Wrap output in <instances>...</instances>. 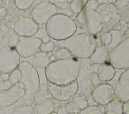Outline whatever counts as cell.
Instances as JSON below:
<instances>
[{"mask_svg": "<svg viewBox=\"0 0 129 114\" xmlns=\"http://www.w3.org/2000/svg\"><path fill=\"white\" fill-rule=\"evenodd\" d=\"M79 114H105L104 106L99 104L88 106L84 109L81 110Z\"/></svg>", "mask_w": 129, "mask_h": 114, "instance_id": "cell-17", "label": "cell"}, {"mask_svg": "<svg viewBox=\"0 0 129 114\" xmlns=\"http://www.w3.org/2000/svg\"><path fill=\"white\" fill-rule=\"evenodd\" d=\"M57 12V8L49 1H42L32 9L31 18L38 25H43L46 24Z\"/></svg>", "mask_w": 129, "mask_h": 114, "instance_id": "cell-3", "label": "cell"}, {"mask_svg": "<svg viewBox=\"0 0 129 114\" xmlns=\"http://www.w3.org/2000/svg\"><path fill=\"white\" fill-rule=\"evenodd\" d=\"M0 114H7L3 108H0Z\"/></svg>", "mask_w": 129, "mask_h": 114, "instance_id": "cell-31", "label": "cell"}, {"mask_svg": "<svg viewBox=\"0 0 129 114\" xmlns=\"http://www.w3.org/2000/svg\"><path fill=\"white\" fill-rule=\"evenodd\" d=\"M20 36L15 32L10 35L7 39V44L9 47L15 48L20 40Z\"/></svg>", "mask_w": 129, "mask_h": 114, "instance_id": "cell-20", "label": "cell"}, {"mask_svg": "<svg viewBox=\"0 0 129 114\" xmlns=\"http://www.w3.org/2000/svg\"><path fill=\"white\" fill-rule=\"evenodd\" d=\"M6 9L3 6H0V16L4 17L7 14Z\"/></svg>", "mask_w": 129, "mask_h": 114, "instance_id": "cell-29", "label": "cell"}, {"mask_svg": "<svg viewBox=\"0 0 129 114\" xmlns=\"http://www.w3.org/2000/svg\"><path fill=\"white\" fill-rule=\"evenodd\" d=\"M34 2V0H15L14 3L19 10H26L31 7Z\"/></svg>", "mask_w": 129, "mask_h": 114, "instance_id": "cell-19", "label": "cell"}, {"mask_svg": "<svg viewBox=\"0 0 129 114\" xmlns=\"http://www.w3.org/2000/svg\"><path fill=\"white\" fill-rule=\"evenodd\" d=\"M19 94L24 101L34 100L38 92L40 78L36 68L28 61H22L17 68Z\"/></svg>", "mask_w": 129, "mask_h": 114, "instance_id": "cell-1", "label": "cell"}, {"mask_svg": "<svg viewBox=\"0 0 129 114\" xmlns=\"http://www.w3.org/2000/svg\"><path fill=\"white\" fill-rule=\"evenodd\" d=\"M13 114H35L33 106L29 105H24L16 107Z\"/></svg>", "mask_w": 129, "mask_h": 114, "instance_id": "cell-18", "label": "cell"}, {"mask_svg": "<svg viewBox=\"0 0 129 114\" xmlns=\"http://www.w3.org/2000/svg\"><path fill=\"white\" fill-rule=\"evenodd\" d=\"M123 111H129V100L123 103Z\"/></svg>", "mask_w": 129, "mask_h": 114, "instance_id": "cell-28", "label": "cell"}, {"mask_svg": "<svg viewBox=\"0 0 129 114\" xmlns=\"http://www.w3.org/2000/svg\"><path fill=\"white\" fill-rule=\"evenodd\" d=\"M21 98L17 85L4 90H0V107L11 106Z\"/></svg>", "mask_w": 129, "mask_h": 114, "instance_id": "cell-10", "label": "cell"}, {"mask_svg": "<svg viewBox=\"0 0 129 114\" xmlns=\"http://www.w3.org/2000/svg\"><path fill=\"white\" fill-rule=\"evenodd\" d=\"M20 56L15 48L8 46L0 48V73H10L20 64Z\"/></svg>", "mask_w": 129, "mask_h": 114, "instance_id": "cell-2", "label": "cell"}, {"mask_svg": "<svg viewBox=\"0 0 129 114\" xmlns=\"http://www.w3.org/2000/svg\"><path fill=\"white\" fill-rule=\"evenodd\" d=\"M80 112L78 109L74 108L69 102H64L60 104L57 108L56 114H70L72 113H79Z\"/></svg>", "mask_w": 129, "mask_h": 114, "instance_id": "cell-16", "label": "cell"}, {"mask_svg": "<svg viewBox=\"0 0 129 114\" xmlns=\"http://www.w3.org/2000/svg\"><path fill=\"white\" fill-rule=\"evenodd\" d=\"M70 114H79V113H70Z\"/></svg>", "mask_w": 129, "mask_h": 114, "instance_id": "cell-34", "label": "cell"}, {"mask_svg": "<svg viewBox=\"0 0 129 114\" xmlns=\"http://www.w3.org/2000/svg\"><path fill=\"white\" fill-rule=\"evenodd\" d=\"M122 114H129V111H126V112H123Z\"/></svg>", "mask_w": 129, "mask_h": 114, "instance_id": "cell-32", "label": "cell"}, {"mask_svg": "<svg viewBox=\"0 0 129 114\" xmlns=\"http://www.w3.org/2000/svg\"><path fill=\"white\" fill-rule=\"evenodd\" d=\"M32 62V65L35 67L45 68L50 62L46 53L40 51L33 56Z\"/></svg>", "mask_w": 129, "mask_h": 114, "instance_id": "cell-14", "label": "cell"}, {"mask_svg": "<svg viewBox=\"0 0 129 114\" xmlns=\"http://www.w3.org/2000/svg\"><path fill=\"white\" fill-rule=\"evenodd\" d=\"M5 39V35L1 29V27H0V46L2 45L4 42Z\"/></svg>", "mask_w": 129, "mask_h": 114, "instance_id": "cell-30", "label": "cell"}, {"mask_svg": "<svg viewBox=\"0 0 129 114\" xmlns=\"http://www.w3.org/2000/svg\"><path fill=\"white\" fill-rule=\"evenodd\" d=\"M70 104L80 111L86 108L88 105L86 97L82 95H76L69 101Z\"/></svg>", "mask_w": 129, "mask_h": 114, "instance_id": "cell-15", "label": "cell"}, {"mask_svg": "<svg viewBox=\"0 0 129 114\" xmlns=\"http://www.w3.org/2000/svg\"><path fill=\"white\" fill-rule=\"evenodd\" d=\"M91 95L98 104L103 106L115 97L114 88L108 83H102L95 87Z\"/></svg>", "mask_w": 129, "mask_h": 114, "instance_id": "cell-8", "label": "cell"}, {"mask_svg": "<svg viewBox=\"0 0 129 114\" xmlns=\"http://www.w3.org/2000/svg\"><path fill=\"white\" fill-rule=\"evenodd\" d=\"M50 114H56V112H55V111H53V112H51V113H50Z\"/></svg>", "mask_w": 129, "mask_h": 114, "instance_id": "cell-33", "label": "cell"}, {"mask_svg": "<svg viewBox=\"0 0 129 114\" xmlns=\"http://www.w3.org/2000/svg\"><path fill=\"white\" fill-rule=\"evenodd\" d=\"M99 67H100V65L95 64H93L91 63L89 64L88 65H87L85 67V68H86L87 69H88L93 75L97 74Z\"/></svg>", "mask_w": 129, "mask_h": 114, "instance_id": "cell-24", "label": "cell"}, {"mask_svg": "<svg viewBox=\"0 0 129 114\" xmlns=\"http://www.w3.org/2000/svg\"><path fill=\"white\" fill-rule=\"evenodd\" d=\"M115 97L123 103L129 100V70L121 74L113 87Z\"/></svg>", "mask_w": 129, "mask_h": 114, "instance_id": "cell-9", "label": "cell"}, {"mask_svg": "<svg viewBox=\"0 0 129 114\" xmlns=\"http://www.w3.org/2000/svg\"><path fill=\"white\" fill-rule=\"evenodd\" d=\"M47 84L51 96L58 101L64 102L69 101L76 95L78 91L76 81L67 85H58L48 81Z\"/></svg>", "mask_w": 129, "mask_h": 114, "instance_id": "cell-5", "label": "cell"}, {"mask_svg": "<svg viewBox=\"0 0 129 114\" xmlns=\"http://www.w3.org/2000/svg\"><path fill=\"white\" fill-rule=\"evenodd\" d=\"M105 114H122L123 103L116 97L104 105Z\"/></svg>", "mask_w": 129, "mask_h": 114, "instance_id": "cell-13", "label": "cell"}, {"mask_svg": "<svg viewBox=\"0 0 129 114\" xmlns=\"http://www.w3.org/2000/svg\"><path fill=\"white\" fill-rule=\"evenodd\" d=\"M86 98H87V101L88 105L89 106H94V105H98V104L95 101V100L94 99V98H93L92 95L88 96V97H86Z\"/></svg>", "mask_w": 129, "mask_h": 114, "instance_id": "cell-27", "label": "cell"}, {"mask_svg": "<svg viewBox=\"0 0 129 114\" xmlns=\"http://www.w3.org/2000/svg\"><path fill=\"white\" fill-rule=\"evenodd\" d=\"M33 107L35 113L50 114L54 111L55 104L51 99L46 98L36 100Z\"/></svg>", "mask_w": 129, "mask_h": 114, "instance_id": "cell-11", "label": "cell"}, {"mask_svg": "<svg viewBox=\"0 0 129 114\" xmlns=\"http://www.w3.org/2000/svg\"><path fill=\"white\" fill-rule=\"evenodd\" d=\"M53 5H54L56 8L58 7L60 9H64L67 8H70V3H65L66 1H49Z\"/></svg>", "mask_w": 129, "mask_h": 114, "instance_id": "cell-23", "label": "cell"}, {"mask_svg": "<svg viewBox=\"0 0 129 114\" xmlns=\"http://www.w3.org/2000/svg\"><path fill=\"white\" fill-rule=\"evenodd\" d=\"M18 81L17 68L11 72L0 73V90L8 89L17 85Z\"/></svg>", "mask_w": 129, "mask_h": 114, "instance_id": "cell-12", "label": "cell"}, {"mask_svg": "<svg viewBox=\"0 0 129 114\" xmlns=\"http://www.w3.org/2000/svg\"><path fill=\"white\" fill-rule=\"evenodd\" d=\"M55 48L54 43L51 41L43 42L40 46V51L45 53L52 51Z\"/></svg>", "mask_w": 129, "mask_h": 114, "instance_id": "cell-21", "label": "cell"}, {"mask_svg": "<svg viewBox=\"0 0 129 114\" xmlns=\"http://www.w3.org/2000/svg\"><path fill=\"white\" fill-rule=\"evenodd\" d=\"M1 27L5 36L9 37L14 32V27L10 24L5 23Z\"/></svg>", "mask_w": 129, "mask_h": 114, "instance_id": "cell-22", "label": "cell"}, {"mask_svg": "<svg viewBox=\"0 0 129 114\" xmlns=\"http://www.w3.org/2000/svg\"><path fill=\"white\" fill-rule=\"evenodd\" d=\"M60 10L62 11V13L63 14L69 16L72 18L73 17H74L75 13L70 8H66V9H60Z\"/></svg>", "mask_w": 129, "mask_h": 114, "instance_id": "cell-26", "label": "cell"}, {"mask_svg": "<svg viewBox=\"0 0 129 114\" xmlns=\"http://www.w3.org/2000/svg\"><path fill=\"white\" fill-rule=\"evenodd\" d=\"M93 74L86 68L80 69L76 79L78 91L76 95H82L88 97L92 95L94 87L92 85Z\"/></svg>", "mask_w": 129, "mask_h": 114, "instance_id": "cell-7", "label": "cell"}, {"mask_svg": "<svg viewBox=\"0 0 129 114\" xmlns=\"http://www.w3.org/2000/svg\"><path fill=\"white\" fill-rule=\"evenodd\" d=\"M92 85L94 87V88L98 86V85L100 84L102 82L101 81V80L99 79L97 74H94L92 75Z\"/></svg>", "mask_w": 129, "mask_h": 114, "instance_id": "cell-25", "label": "cell"}, {"mask_svg": "<svg viewBox=\"0 0 129 114\" xmlns=\"http://www.w3.org/2000/svg\"><path fill=\"white\" fill-rule=\"evenodd\" d=\"M14 32L19 36L32 37L38 32L39 25L31 18L23 17L18 19L15 23Z\"/></svg>", "mask_w": 129, "mask_h": 114, "instance_id": "cell-6", "label": "cell"}, {"mask_svg": "<svg viewBox=\"0 0 129 114\" xmlns=\"http://www.w3.org/2000/svg\"><path fill=\"white\" fill-rule=\"evenodd\" d=\"M42 43L40 38L23 37L20 39L15 49L20 57L28 58L33 56L40 51V46Z\"/></svg>", "mask_w": 129, "mask_h": 114, "instance_id": "cell-4", "label": "cell"}]
</instances>
